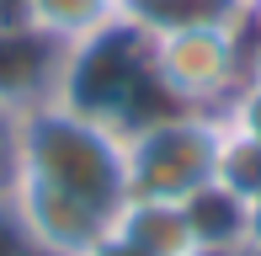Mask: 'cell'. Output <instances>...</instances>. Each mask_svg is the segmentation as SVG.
Segmentation results:
<instances>
[{
    "mask_svg": "<svg viewBox=\"0 0 261 256\" xmlns=\"http://www.w3.org/2000/svg\"><path fill=\"white\" fill-rule=\"evenodd\" d=\"M219 139H224V118L219 112H192V107H165L155 118L134 123L123 134L128 187L139 197L187 203L219 171Z\"/></svg>",
    "mask_w": 261,
    "mask_h": 256,
    "instance_id": "3",
    "label": "cell"
},
{
    "mask_svg": "<svg viewBox=\"0 0 261 256\" xmlns=\"http://www.w3.org/2000/svg\"><path fill=\"white\" fill-rule=\"evenodd\" d=\"M245 251H261V192L245 203V240H240Z\"/></svg>",
    "mask_w": 261,
    "mask_h": 256,
    "instance_id": "12",
    "label": "cell"
},
{
    "mask_svg": "<svg viewBox=\"0 0 261 256\" xmlns=\"http://www.w3.org/2000/svg\"><path fill=\"white\" fill-rule=\"evenodd\" d=\"M112 16H123V11H112L107 0H21V27L43 38L48 48H69V43L91 38Z\"/></svg>",
    "mask_w": 261,
    "mask_h": 256,
    "instance_id": "5",
    "label": "cell"
},
{
    "mask_svg": "<svg viewBox=\"0 0 261 256\" xmlns=\"http://www.w3.org/2000/svg\"><path fill=\"white\" fill-rule=\"evenodd\" d=\"M160 6H181V11L165 16V21H176V16H219V11H203V6H240V0H139L134 16H149V11H160Z\"/></svg>",
    "mask_w": 261,
    "mask_h": 256,
    "instance_id": "10",
    "label": "cell"
},
{
    "mask_svg": "<svg viewBox=\"0 0 261 256\" xmlns=\"http://www.w3.org/2000/svg\"><path fill=\"white\" fill-rule=\"evenodd\" d=\"M240 16H245L251 32H261V0H240Z\"/></svg>",
    "mask_w": 261,
    "mask_h": 256,
    "instance_id": "15",
    "label": "cell"
},
{
    "mask_svg": "<svg viewBox=\"0 0 261 256\" xmlns=\"http://www.w3.org/2000/svg\"><path fill=\"white\" fill-rule=\"evenodd\" d=\"M224 256H261V251H245V246H240V251H224Z\"/></svg>",
    "mask_w": 261,
    "mask_h": 256,
    "instance_id": "17",
    "label": "cell"
},
{
    "mask_svg": "<svg viewBox=\"0 0 261 256\" xmlns=\"http://www.w3.org/2000/svg\"><path fill=\"white\" fill-rule=\"evenodd\" d=\"M213 182L224 192H234L240 203H251L261 192V144L234 134L229 123H224V139H219V171H213Z\"/></svg>",
    "mask_w": 261,
    "mask_h": 256,
    "instance_id": "6",
    "label": "cell"
},
{
    "mask_svg": "<svg viewBox=\"0 0 261 256\" xmlns=\"http://www.w3.org/2000/svg\"><path fill=\"white\" fill-rule=\"evenodd\" d=\"M128 192L123 128L86 118L54 96L21 107L6 197L48 256H86L112 229V214L128 203Z\"/></svg>",
    "mask_w": 261,
    "mask_h": 256,
    "instance_id": "1",
    "label": "cell"
},
{
    "mask_svg": "<svg viewBox=\"0 0 261 256\" xmlns=\"http://www.w3.org/2000/svg\"><path fill=\"white\" fill-rule=\"evenodd\" d=\"M107 6H112V11H123V16H134V11H139V0H107Z\"/></svg>",
    "mask_w": 261,
    "mask_h": 256,
    "instance_id": "16",
    "label": "cell"
},
{
    "mask_svg": "<svg viewBox=\"0 0 261 256\" xmlns=\"http://www.w3.org/2000/svg\"><path fill=\"white\" fill-rule=\"evenodd\" d=\"M144 54H149V80L171 107L219 112L245 86L251 27L240 11L144 21Z\"/></svg>",
    "mask_w": 261,
    "mask_h": 256,
    "instance_id": "2",
    "label": "cell"
},
{
    "mask_svg": "<svg viewBox=\"0 0 261 256\" xmlns=\"http://www.w3.org/2000/svg\"><path fill=\"white\" fill-rule=\"evenodd\" d=\"M245 80L261 86V32H251V54H245Z\"/></svg>",
    "mask_w": 261,
    "mask_h": 256,
    "instance_id": "13",
    "label": "cell"
},
{
    "mask_svg": "<svg viewBox=\"0 0 261 256\" xmlns=\"http://www.w3.org/2000/svg\"><path fill=\"white\" fill-rule=\"evenodd\" d=\"M21 27V0H0V32Z\"/></svg>",
    "mask_w": 261,
    "mask_h": 256,
    "instance_id": "14",
    "label": "cell"
},
{
    "mask_svg": "<svg viewBox=\"0 0 261 256\" xmlns=\"http://www.w3.org/2000/svg\"><path fill=\"white\" fill-rule=\"evenodd\" d=\"M0 256H48L38 240L27 235V224L16 219V208H11L6 192H0Z\"/></svg>",
    "mask_w": 261,
    "mask_h": 256,
    "instance_id": "8",
    "label": "cell"
},
{
    "mask_svg": "<svg viewBox=\"0 0 261 256\" xmlns=\"http://www.w3.org/2000/svg\"><path fill=\"white\" fill-rule=\"evenodd\" d=\"M112 235H123L128 246H139L149 256H208L187 203H171V197L128 192V203L112 214Z\"/></svg>",
    "mask_w": 261,
    "mask_h": 256,
    "instance_id": "4",
    "label": "cell"
},
{
    "mask_svg": "<svg viewBox=\"0 0 261 256\" xmlns=\"http://www.w3.org/2000/svg\"><path fill=\"white\" fill-rule=\"evenodd\" d=\"M86 256H149V251H139V246H128L123 235H112V229H107V235L96 240V246H91Z\"/></svg>",
    "mask_w": 261,
    "mask_h": 256,
    "instance_id": "11",
    "label": "cell"
},
{
    "mask_svg": "<svg viewBox=\"0 0 261 256\" xmlns=\"http://www.w3.org/2000/svg\"><path fill=\"white\" fill-rule=\"evenodd\" d=\"M219 118L229 123L234 134H245V139H256V144H261V86H256V80H245V86L219 107Z\"/></svg>",
    "mask_w": 261,
    "mask_h": 256,
    "instance_id": "7",
    "label": "cell"
},
{
    "mask_svg": "<svg viewBox=\"0 0 261 256\" xmlns=\"http://www.w3.org/2000/svg\"><path fill=\"white\" fill-rule=\"evenodd\" d=\"M16 128H21V107L0 96V192L11 187V166H16Z\"/></svg>",
    "mask_w": 261,
    "mask_h": 256,
    "instance_id": "9",
    "label": "cell"
}]
</instances>
